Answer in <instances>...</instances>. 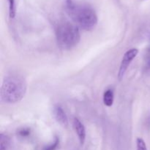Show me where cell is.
Returning <instances> with one entry per match:
<instances>
[{"mask_svg":"<svg viewBox=\"0 0 150 150\" xmlns=\"http://www.w3.org/2000/svg\"><path fill=\"white\" fill-rule=\"evenodd\" d=\"M7 1H8L9 17L10 19H13L16 16V0H7Z\"/></svg>","mask_w":150,"mask_h":150,"instance_id":"9","label":"cell"},{"mask_svg":"<svg viewBox=\"0 0 150 150\" xmlns=\"http://www.w3.org/2000/svg\"><path fill=\"white\" fill-rule=\"evenodd\" d=\"M138 54H139V50L135 48H130V49L127 50L125 53V54L122 57V59L120 68H119L118 74H117L119 81L122 80L126 72H127V69H128L129 66H130V63L137 57Z\"/></svg>","mask_w":150,"mask_h":150,"instance_id":"4","label":"cell"},{"mask_svg":"<svg viewBox=\"0 0 150 150\" xmlns=\"http://www.w3.org/2000/svg\"><path fill=\"white\" fill-rule=\"evenodd\" d=\"M103 100V103L105 106H112L114 100V95L113 91L111 89H107L106 91H105Z\"/></svg>","mask_w":150,"mask_h":150,"instance_id":"7","label":"cell"},{"mask_svg":"<svg viewBox=\"0 0 150 150\" xmlns=\"http://www.w3.org/2000/svg\"><path fill=\"white\" fill-rule=\"evenodd\" d=\"M64 7L67 16L81 29L90 31L96 26L98 16L95 10L89 4L75 0H65Z\"/></svg>","mask_w":150,"mask_h":150,"instance_id":"1","label":"cell"},{"mask_svg":"<svg viewBox=\"0 0 150 150\" xmlns=\"http://www.w3.org/2000/svg\"><path fill=\"white\" fill-rule=\"evenodd\" d=\"M136 150H147L146 143L142 138H137L136 139Z\"/></svg>","mask_w":150,"mask_h":150,"instance_id":"10","label":"cell"},{"mask_svg":"<svg viewBox=\"0 0 150 150\" xmlns=\"http://www.w3.org/2000/svg\"><path fill=\"white\" fill-rule=\"evenodd\" d=\"M29 133H30V132H29V129L23 128V129H21V130L20 131H19V135H20V136H23V137H24V136H29Z\"/></svg>","mask_w":150,"mask_h":150,"instance_id":"12","label":"cell"},{"mask_svg":"<svg viewBox=\"0 0 150 150\" xmlns=\"http://www.w3.org/2000/svg\"><path fill=\"white\" fill-rule=\"evenodd\" d=\"M56 38L59 46L64 50L74 48L81 40L79 27L69 21H62L56 27Z\"/></svg>","mask_w":150,"mask_h":150,"instance_id":"3","label":"cell"},{"mask_svg":"<svg viewBox=\"0 0 150 150\" xmlns=\"http://www.w3.org/2000/svg\"><path fill=\"white\" fill-rule=\"evenodd\" d=\"M27 84L26 80L18 75H10L4 78L1 84L0 98L7 104L18 103L26 95Z\"/></svg>","mask_w":150,"mask_h":150,"instance_id":"2","label":"cell"},{"mask_svg":"<svg viewBox=\"0 0 150 150\" xmlns=\"http://www.w3.org/2000/svg\"><path fill=\"white\" fill-rule=\"evenodd\" d=\"M54 115L57 122L59 123L63 127L67 128L68 127V119L61 105H57L54 106Z\"/></svg>","mask_w":150,"mask_h":150,"instance_id":"5","label":"cell"},{"mask_svg":"<svg viewBox=\"0 0 150 150\" xmlns=\"http://www.w3.org/2000/svg\"><path fill=\"white\" fill-rule=\"evenodd\" d=\"M11 148L10 139L3 133L0 135V150H10Z\"/></svg>","mask_w":150,"mask_h":150,"instance_id":"8","label":"cell"},{"mask_svg":"<svg viewBox=\"0 0 150 150\" xmlns=\"http://www.w3.org/2000/svg\"><path fill=\"white\" fill-rule=\"evenodd\" d=\"M149 38H150V33H149Z\"/></svg>","mask_w":150,"mask_h":150,"instance_id":"14","label":"cell"},{"mask_svg":"<svg viewBox=\"0 0 150 150\" xmlns=\"http://www.w3.org/2000/svg\"><path fill=\"white\" fill-rule=\"evenodd\" d=\"M59 143V139L58 138H56L55 140H54V142H53L51 144L48 145V146H46V147H45L43 150H55L56 149H57V146H58Z\"/></svg>","mask_w":150,"mask_h":150,"instance_id":"11","label":"cell"},{"mask_svg":"<svg viewBox=\"0 0 150 150\" xmlns=\"http://www.w3.org/2000/svg\"><path fill=\"white\" fill-rule=\"evenodd\" d=\"M73 126L75 132L79 137L81 145H83L85 142V139H86V128H85L84 125L79 119L75 117L73 121Z\"/></svg>","mask_w":150,"mask_h":150,"instance_id":"6","label":"cell"},{"mask_svg":"<svg viewBox=\"0 0 150 150\" xmlns=\"http://www.w3.org/2000/svg\"><path fill=\"white\" fill-rule=\"evenodd\" d=\"M146 66L149 69H150V54L148 56L147 59H146Z\"/></svg>","mask_w":150,"mask_h":150,"instance_id":"13","label":"cell"}]
</instances>
